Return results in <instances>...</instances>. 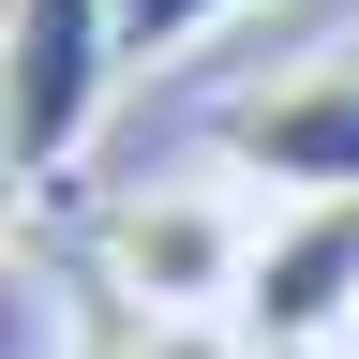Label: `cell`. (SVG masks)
<instances>
[{
	"label": "cell",
	"instance_id": "obj_1",
	"mask_svg": "<svg viewBox=\"0 0 359 359\" xmlns=\"http://www.w3.org/2000/svg\"><path fill=\"white\" fill-rule=\"evenodd\" d=\"M255 195L240 165H165V180H120L90 210V285L120 314H240V269H255Z\"/></svg>",
	"mask_w": 359,
	"mask_h": 359
},
{
	"label": "cell",
	"instance_id": "obj_2",
	"mask_svg": "<svg viewBox=\"0 0 359 359\" xmlns=\"http://www.w3.org/2000/svg\"><path fill=\"white\" fill-rule=\"evenodd\" d=\"M120 75H135L120 0H0V120H15L30 180H75V165H90Z\"/></svg>",
	"mask_w": 359,
	"mask_h": 359
},
{
	"label": "cell",
	"instance_id": "obj_3",
	"mask_svg": "<svg viewBox=\"0 0 359 359\" xmlns=\"http://www.w3.org/2000/svg\"><path fill=\"white\" fill-rule=\"evenodd\" d=\"M240 330H255L269 359L359 344V195H269L255 269H240Z\"/></svg>",
	"mask_w": 359,
	"mask_h": 359
},
{
	"label": "cell",
	"instance_id": "obj_4",
	"mask_svg": "<svg viewBox=\"0 0 359 359\" xmlns=\"http://www.w3.org/2000/svg\"><path fill=\"white\" fill-rule=\"evenodd\" d=\"M224 165L269 180V195H359V45H314V60L255 75L224 105Z\"/></svg>",
	"mask_w": 359,
	"mask_h": 359
},
{
	"label": "cell",
	"instance_id": "obj_5",
	"mask_svg": "<svg viewBox=\"0 0 359 359\" xmlns=\"http://www.w3.org/2000/svg\"><path fill=\"white\" fill-rule=\"evenodd\" d=\"M90 299L105 285H75V269H45V255L0 240V359H105L90 344Z\"/></svg>",
	"mask_w": 359,
	"mask_h": 359
},
{
	"label": "cell",
	"instance_id": "obj_6",
	"mask_svg": "<svg viewBox=\"0 0 359 359\" xmlns=\"http://www.w3.org/2000/svg\"><path fill=\"white\" fill-rule=\"evenodd\" d=\"M224 15H255V0H120V45H135V75H165V60H195Z\"/></svg>",
	"mask_w": 359,
	"mask_h": 359
},
{
	"label": "cell",
	"instance_id": "obj_7",
	"mask_svg": "<svg viewBox=\"0 0 359 359\" xmlns=\"http://www.w3.org/2000/svg\"><path fill=\"white\" fill-rule=\"evenodd\" d=\"M105 359H269L240 314H120V344Z\"/></svg>",
	"mask_w": 359,
	"mask_h": 359
},
{
	"label": "cell",
	"instance_id": "obj_8",
	"mask_svg": "<svg viewBox=\"0 0 359 359\" xmlns=\"http://www.w3.org/2000/svg\"><path fill=\"white\" fill-rule=\"evenodd\" d=\"M45 195V180H30V150H15V120H0V240H15V210Z\"/></svg>",
	"mask_w": 359,
	"mask_h": 359
},
{
	"label": "cell",
	"instance_id": "obj_9",
	"mask_svg": "<svg viewBox=\"0 0 359 359\" xmlns=\"http://www.w3.org/2000/svg\"><path fill=\"white\" fill-rule=\"evenodd\" d=\"M299 359H359V344H299Z\"/></svg>",
	"mask_w": 359,
	"mask_h": 359
},
{
	"label": "cell",
	"instance_id": "obj_10",
	"mask_svg": "<svg viewBox=\"0 0 359 359\" xmlns=\"http://www.w3.org/2000/svg\"><path fill=\"white\" fill-rule=\"evenodd\" d=\"M344 45H359V30H344Z\"/></svg>",
	"mask_w": 359,
	"mask_h": 359
}]
</instances>
